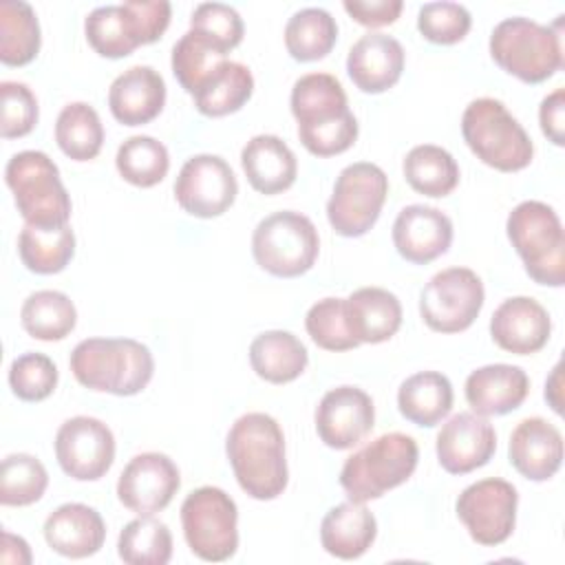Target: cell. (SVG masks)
<instances>
[{
  "mask_svg": "<svg viewBox=\"0 0 565 565\" xmlns=\"http://www.w3.org/2000/svg\"><path fill=\"white\" fill-rule=\"evenodd\" d=\"M225 452L245 494L258 501H271L285 492L289 481L285 435L271 415H241L227 433Z\"/></svg>",
  "mask_w": 565,
  "mask_h": 565,
  "instance_id": "1",
  "label": "cell"
},
{
  "mask_svg": "<svg viewBox=\"0 0 565 565\" xmlns=\"http://www.w3.org/2000/svg\"><path fill=\"white\" fill-rule=\"evenodd\" d=\"M291 115L300 143L316 157H333L358 139V119L349 110L342 84L329 73H307L291 88Z\"/></svg>",
  "mask_w": 565,
  "mask_h": 565,
  "instance_id": "2",
  "label": "cell"
},
{
  "mask_svg": "<svg viewBox=\"0 0 565 565\" xmlns=\"http://www.w3.org/2000/svg\"><path fill=\"white\" fill-rule=\"evenodd\" d=\"M68 364L82 386L119 397L141 393L154 373L150 349L132 338H86Z\"/></svg>",
  "mask_w": 565,
  "mask_h": 565,
  "instance_id": "3",
  "label": "cell"
},
{
  "mask_svg": "<svg viewBox=\"0 0 565 565\" xmlns=\"http://www.w3.org/2000/svg\"><path fill=\"white\" fill-rule=\"evenodd\" d=\"M492 60L525 84H541L563 68L561 20L554 26L530 18H505L490 35Z\"/></svg>",
  "mask_w": 565,
  "mask_h": 565,
  "instance_id": "4",
  "label": "cell"
},
{
  "mask_svg": "<svg viewBox=\"0 0 565 565\" xmlns=\"http://www.w3.org/2000/svg\"><path fill=\"white\" fill-rule=\"evenodd\" d=\"M419 448L404 433H386L353 452L340 472V486L349 501L366 503L411 479Z\"/></svg>",
  "mask_w": 565,
  "mask_h": 565,
  "instance_id": "5",
  "label": "cell"
},
{
  "mask_svg": "<svg viewBox=\"0 0 565 565\" xmlns=\"http://www.w3.org/2000/svg\"><path fill=\"white\" fill-rule=\"evenodd\" d=\"M461 135L477 159L499 172H519L532 163V139L494 97H479L466 106Z\"/></svg>",
  "mask_w": 565,
  "mask_h": 565,
  "instance_id": "6",
  "label": "cell"
},
{
  "mask_svg": "<svg viewBox=\"0 0 565 565\" xmlns=\"http://www.w3.org/2000/svg\"><path fill=\"white\" fill-rule=\"evenodd\" d=\"M172 7L166 0H130L97 7L84 22L86 40L102 57L119 60L143 44L157 42L170 24Z\"/></svg>",
  "mask_w": 565,
  "mask_h": 565,
  "instance_id": "7",
  "label": "cell"
},
{
  "mask_svg": "<svg viewBox=\"0 0 565 565\" xmlns=\"http://www.w3.org/2000/svg\"><path fill=\"white\" fill-rule=\"evenodd\" d=\"M508 238L527 276L547 287L565 282V234L558 214L543 201H523L508 214Z\"/></svg>",
  "mask_w": 565,
  "mask_h": 565,
  "instance_id": "8",
  "label": "cell"
},
{
  "mask_svg": "<svg viewBox=\"0 0 565 565\" xmlns=\"http://www.w3.org/2000/svg\"><path fill=\"white\" fill-rule=\"evenodd\" d=\"M4 181L24 223L42 227L68 223L71 196L49 154L40 150H22L13 154L7 163Z\"/></svg>",
  "mask_w": 565,
  "mask_h": 565,
  "instance_id": "9",
  "label": "cell"
},
{
  "mask_svg": "<svg viewBox=\"0 0 565 565\" xmlns=\"http://www.w3.org/2000/svg\"><path fill=\"white\" fill-rule=\"evenodd\" d=\"M320 252L318 230L309 216L282 210L265 216L252 236V254L260 269L278 278L307 274Z\"/></svg>",
  "mask_w": 565,
  "mask_h": 565,
  "instance_id": "10",
  "label": "cell"
},
{
  "mask_svg": "<svg viewBox=\"0 0 565 565\" xmlns=\"http://www.w3.org/2000/svg\"><path fill=\"white\" fill-rule=\"evenodd\" d=\"M238 510L234 499L214 486L192 490L181 503L183 536L194 556L210 563L227 561L238 547Z\"/></svg>",
  "mask_w": 565,
  "mask_h": 565,
  "instance_id": "11",
  "label": "cell"
},
{
  "mask_svg": "<svg viewBox=\"0 0 565 565\" xmlns=\"http://www.w3.org/2000/svg\"><path fill=\"white\" fill-rule=\"evenodd\" d=\"M388 194L384 170L369 161L347 166L333 185L327 203V218L335 234L358 238L366 234L380 218Z\"/></svg>",
  "mask_w": 565,
  "mask_h": 565,
  "instance_id": "12",
  "label": "cell"
},
{
  "mask_svg": "<svg viewBox=\"0 0 565 565\" xmlns=\"http://www.w3.org/2000/svg\"><path fill=\"white\" fill-rule=\"evenodd\" d=\"M486 300L481 278L468 267L437 271L419 296V316L437 333L466 331L479 316Z\"/></svg>",
  "mask_w": 565,
  "mask_h": 565,
  "instance_id": "13",
  "label": "cell"
},
{
  "mask_svg": "<svg viewBox=\"0 0 565 565\" xmlns=\"http://www.w3.org/2000/svg\"><path fill=\"white\" fill-rule=\"evenodd\" d=\"M516 503V488L505 479L490 477L470 483L459 494L455 510L475 543L494 547L514 532Z\"/></svg>",
  "mask_w": 565,
  "mask_h": 565,
  "instance_id": "14",
  "label": "cell"
},
{
  "mask_svg": "<svg viewBox=\"0 0 565 565\" xmlns=\"http://www.w3.org/2000/svg\"><path fill=\"white\" fill-rule=\"evenodd\" d=\"M238 194L230 163L218 154L190 157L174 181V199L196 218H214L232 207Z\"/></svg>",
  "mask_w": 565,
  "mask_h": 565,
  "instance_id": "15",
  "label": "cell"
},
{
  "mask_svg": "<svg viewBox=\"0 0 565 565\" xmlns=\"http://www.w3.org/2000/svg\"><path fill=\"white\" fill-rule=\"evenodd\" d=\"M55 457L68 477L77 481H97L115 461L113 430L97 417H71L57 428Z\"/></svg>",
  "mask_w": 565,
  "mask_h": 565,
  "instance_id": "16",
  "label": "cell"
},
{
  "mask_svg": "<svg viewBox=\"0 0 565 565\" xmlns=\"http://www.w3.org/2000/svg\"><path fill=\"white\" fill-rule=\"evenodd\" d=\"M181 486L179 468L163 452L132 457L119 475L117 499L137 514L161 512Z\"/></svg>",
  "mask_w": 565,
  "mask_h": 565,
  "instance_id": "17",
  "label": "cell"
},
{
  "mask_svg": "<svg viewBox=\"0 0 565 565\" xmlns=\"http://www.w3.org/2000/svg\"><path fill=\"white\" fill-rule=\"evenodd\" d=\"M373 426V399L358 386H335L327 391L316 408V433L324 446L335 450L353 448Z\"/></svg>",
  "mask_w": 565,
  "mask_h": 565,
  "instance_id": "18",
  "label": "cell"
},
{
  "mask_svg": "<svg viewBox=\"0 0 565 565\" xmlns=\"http://www.w3.org/2000/svg\"><path fill=\"white\" fill-rule=\"evenodd\" d=\"M437 459L450 475H468L486 466L497 450L492 424L477 413L452 415L437 433Z\"/></svg>",
  "mask_w": 565,
  "mask_h": 565,
  "instance_id": "19",
  "label": "cell"
},
{
  "mask_svg": "<svg viewBox=\"0 0 565 565\" xmlns=\"http://www.w3.org/2000/svg\"><path fill=\"white\" fill-rule=\"evenodd\" d=\"M552 333L547 309L527 296L503 300L490 318V335L494 344L514 355L541 351Z\"/></svg>",
  "mask_w": 565,
  "mask_h": 565,
  "instance_id": "20",
  "label": "cell"
},
{
  "mask_svg": "<svg viewBox=\"0 0 565 565\" xmlns=\"http://www.w3.org/2000/svg\"><path fill=\"white\" fill-rule=\"evenodd\" d=\"M450 243L452 221L437 207L406 205L393 223V245L413 265L433 263L448 252Z\"/></svg>",
  "mask_w": 565,
  "mask_h": 565,
  "instance_id": "21",
  "label": "cell"
},
{
  "mask_svg": "<svg viewBox=\"0 0 565 565\" xmlns=\"http://www.w3.org/2000/svg\"><path fill=\"white\" fill-rule=\"evenodd\" d=\"M510 463L530 481L552 479L563 463V435L543 417H527L510 435Z\"/></svg>",
  "mask_w": 565,
  "mask_h": 565,
  "instance_id": "22",
  "label": "cell"
},
{
  "mask_svg": "<svg viewBox=\"0 0 565 565\" xmlns=\"http://www.w3.org/2000/svg\"><path fill=\"white\" fill-rule=\"evenodd\" d=\"M404 71V49L386 33H366L349 51L347 73L362 93H384Z\"/></svg>",
  "mask_w": 565,
  "mask_h": 565,
  "instance_id": "23",
  "label": "cell"
},
{
  "mask_svg": "<svg viewBox=\"0 0 565 565\" xmlns=\"http://www.w3.org/2000/svg\"><path fill=\"white\" fill-rule=\"evenodd\" d=\"M166 104V82L152 66H130L108 88V108L124 126L150 124Z\"/></svg>",
  "mask_w": 565,
  "mask_h": 565,
  "instance_id": "24",
  "label": "cell"
},
{
  "mask_svg": "<svg viewBox=\"0 0 565 565\" xmlns=\"http://www.w3.org/2000/svg\"><path fill=\"white\" fill-rule=\"evenodd\" d=\"M49 547L66 558H86L102 550L106 523L102 514L84 503H64L44 521Z\"/></svg>",
  "mask_w": 565,
  "mask_h": 565,
  "instance_id": "25",
  "label": "cell"
},
{
  "mask_svg": "<svg viewBox=\"0 0 565 565\" xmlns=\"http://www.w3.org/2000/svg\"><path fill=\"white\" fill-rule=\"evenodd\" d=\"M527 391V373L514 364H486L466 380V402L481 417L516 411L525 402Z\"/></svg>",
  "mask_w": 565,
  "mask_h": 565,
  "instance_id": "26",
  "label": "cell"
},
{
  "mask_svg": "<svg viewBox=\"0 0 565 565\" xmlns=\"http://www.w3.org/2000/svg\"><path fill=\"white\" fill-rule=\"evenodd\" d=\"M241 166L249 185L260 194L289 190L298 174L291 148L276 135H256L241 150Z\"/></svg>",
  "mask_w": 565,
  "mask_h": 565,
  "instance_id": "27",
  "label": "cell"
},
{
  "mask_svg": "<svg viewBox=\"0 0 565 565\" xmlns=\"http://www.w3.org/2000/svg\"><path fill=\"white\" fill-rule=\"evenodd\" d=\"M347 324L351 335L362 344L391 340L402 327V305L395 294L382 287H360L344 298Z\"/></svg>",
  "mask_w": 565,
  "mask_h": 565,
  "instance_id": "28",
  "label": "cell"
},
{
  "mask_svg": "<svg viewBox=\"0 0 565 565\" xmlns=\"http://www.w3.org/2000/svg\"><path fill=\"white\" fill-rule=\"evenodd\" d=\"M377 536L373 512L358 501H347L331 508L320 523V543L327 554L353 561L360 558Z\"/></svg>",
  "mask_w": 565,
  "mask_h": 565,
  "instance_id": "29",
  "label": "cell"
},
{
  "mask_svg": "<svg viewBox=\"0 0 565 565\" xmlns=\"http://www.w3.org/2000/svg\"><path fill=\"white\" fill-rule=\"evenodd\" d=\"M309 355L305 344L289 331L274 329L256 335L249 344V364L254 373L271 384H287L302 375Z\"/></svg>",
  "mask_w": 565,
  "mask_h": 565,
  "instance_id": "30",
  "label": "cell"
},
{
  "mask_svg": "<svg viewBox=\"0 0 565 565\" xmlns=\"http://www.w3.org/2000/svg\"><path fill=\"white\" fill-rule=\"evenodd\" d=\"M397 408L408 422L433 428L452 408V384L444 373L419 371L402 382Z\"/></svg>",
  "mask_w": 565,
  "mask_h": 565,
  "instance_id": "31",
  "label": "cell"
},
{
  "mask_svg": "<svg viewBox=\"0 0 565 565\" xmlns=\"http://www.w3.org/2000/svg\"><path fill=\"white\" fill-rule=\"evenodd\" d=\"M254 93L252 71L241 62H223L192 95L194 106L205 117H225L241 110Z\"/></svg>",
  "mask_w": 565,
  "mask_h": 565,
  "instance_id": "32",
  "label": "cell"
},
{
  "mask_svg": "<svg viewBox=\"0 0 565 565\" xmlns=\"http://www.w3.org/2000/svg\"><path fill=\"white\" fill-rule=\"evenodd\" d=\"M18 254L29 271L42 276L57 274L75 254V234L68 223L51 227L24 223L18 238Z\"/></svg>",
  "mask_w": 565,
  "mask_h": 565,
  "instance_id": "33",
  "label": "cell"
},
{
  "mask_svg": "<svg viewBox=\"0 0 565 565\" xmlns=\"http://www.w3.org/2000/svg\"><path fill=\"white\" fill-rule=\"evenodd\" d=\"M335 18L320 7L300 9L287 20L285 46L296 62H316L327 57L335 46Z\"/></svg>",
  "mask_w": 565,
  "mask_h": 565,
  "instance_id": "34",
  "label": "cell"
},
{
  "mask_svg": "<svg viewBox=\"0 0 565 565\" xmlns=\"http://www.w3.org/2000/svg\"><path fill=\"white\" fill-rule=\"evenodd\" d=\"M402 168L408 185L424 196H448L459 183V166L441 146L422 143L411 148Z\"/></svg>",
  "mask_w": 565,
  "mask_h": 565,
  "instance_id": "35",
  "label": "cell"
},
{
  "mask_svg": "<svg viewBox=\"0 0 565 565\" xmlns=\"http://www.w3.org/2000/svg\"><path fill=\"white\" fill-rule=\"evenodd\" d=\"M20 322L31 338L55 342L64 340L75 329L77 311L66 294L42 289L24 300L20 309Z\"/></svg>",
  "mask_w": 565,
  "mask_h": 565,
  "instance_id": "36",
  "label": "cell"
},
{
  "mask_svg": "<svg viewBox=\"0 0 565 565\" xmlns=\"http://www.w3.org/2000/svg\"><path fill=\"white\" fill-rule=\"evenodd\" d=\"M40 24L31 4L22 0L0 2V60L7 66H24L40 51Z\"/></svg>",
  "mask_w": 565,
  "mask_h": 565,
  "instance_id": "37",
  "label": "cell"
},
{
  "mask_svg": "<svg viewBox=\"0 0 565 565\" xmlns=\"http://www.w3.org/2000/svg\"><path fill=\"white\" fill-rule=\"evenodd\" d=\"M55 141L73 161H90L104 143V126L97 110L86 102L66 104L55 121Z\"/></svg>",
  "mask_w": 565,
  "mask_h": 565,
  "instance_id": "38",
  "label": "cell"
},
{
  "mask_svg": "<svg viewBox=\"0 0 565 565\" xmlns=\"http://www.w3.org/2000/svg\"><path fill=\"white\" fill-rule=\"evenodd\" d=\"M117 554L128 565H166L172 558V534L163 521L139 514L121 530Z\"/></svg>",
  "mask_w": 565,
  "mask_h": 565,
  "instance_id": "39",
  "label": "cell"
},
{
  "mask_svg": "<svg viewBox=\"0 0 565 565\" xmlns=\"http://www.w3.org/2000/svg\"><path fill=\"white\" fill-rule=\"evenodd\" d=\"M223 62H227V51L192 29L172 46V73L188 95H194Z\"/></svg>",
  "mask_w": 565,
  "mask_h": 565,
  "instance_id": "40",
  "label": "cell"
},
{
  "mask_svg": "<svg viewBox=\"0 0 565 565\" xmlns=\"http://www.w3.org/2000/svg\"><path fill=\"white\" fill-rule=\"evenodd\" d=\"M117 172L137 188H152L163 181L170 168L168 148L150 135L126 139L115 157Z\"/></svg>",
  "mask_w": 565,
  "mask_h": 565,
  "instance_id": "41",
  "label": "cell"
},
{
  "mask_svg": "<svg viewBox=\"0 0 565 565\" xmlns=\"http://www.w3.org/2000/svg\"><path fill=\"white\" fill-rule=\"evenodd\" d=\"M49 486L46 468L40 459L26 452L9 455L0 470V503L2 505H31L42 499Z\"/></svg>",
  "mask_w": 565,
  "mask_h": 565,
  "instance_id": "42",
  "label": "cell"
},
{
  "mask_svg": "<svg viewBox=\"0 0 565 565\" xmlns=\"http://www.w3.org/2000/svg\"><path fill=\"white\" fill-rule=\"evenodd\" d=\"M305 329L324 351H349L360 344L349 331L344 298H322L311 305L305 318Z\"/></svg>",
  "mask_w": 565,
  "mask_h": 565,
  "instance_id": "43",
  "label": "cell"
},
{
  "mask_svg": "<svg viewBox=\"0 0 565 565\" xmlns=\"http://www.w3.org/2000/svg\"><path fill=\"white\" fill-rule=\"evenodd\" d=\"M9 386L24 402H42L57 386V366L44 353H22L9 366Z\"/></svg>",
  "mask_w": 565,
  "mask_h": 565,
  "instance_id": "44",
  "label": "cell"
},
{
  "mask_svg": "<svg viewBox=\"0 0 565 565\" xmlns=\"http://www.w3.org/2000/svg\"><path fill=\"white\" fill-rule=\"evenodd\" d=\"M470 11L459 2H426L417 15L419 33L433 44H457L470 31Z\"/></svg>",
  "mask_w": 565,
  "mask_h": 565,
  "instance_id": "45",
  "label": "cell"
},
{
  "mask_svg": "<svg viewBox=\"0 0 565 565\" xmlns=\"http://www.w3.org/2000/svg\"><path fill=\"white\" fill-rule=\"evenodd\" d=\"M190 29L210 38L223 51H232L243 42V20L236 9L223 2H203L190 18Z\"/></svg>",
  "mask_w": 565,
  "mask_h": 565,
  "instance_id": "46",
  "label": "cell"
},
{
  "mask_svg": "<svg viewBox=\"0 0 565 565\" xmlns=\"http://www.w3.org/2000/svg\"><path fill=\"white\" fill-rule=\"evenodd\" d=\"M0 99H2L0 135L4 139L29 135L38 124V99L33 90L22 82H2Z\"/></svg>",
  "mask_w": 565,
  "mask_h": 565,
  "instance_id": "47",
  "label": "cell"
},
{
  "mask_svg": "<svg viewBox=\"0 0 565 565\" xmlns=\"http://www.w3.org/2000/svg\"><path fill=\"white\" fill-rule=\"evenodd\" d=\"M344 11L362 26L375 29V26H386L393 24L399 13H402V0H344L342 2Z\"/></svg>",
  "mask_w": 565,
  "mask_h": 565,
  "instance_id": "48",
  "label": "cell"
},
{
  "mask_svg": "<svg viewBox=\"0 0 565 565\" xmlns=\"http://www.w3.org/2000/svg\"><path fill=\"white\" fill-rule=\"evenodd\" d=\"M539 121L543 135L554 143H565V88L552 90L539 106Z\"/></svg>",
  "mask_w": 565,
  "mask_h": 565,
  "instance_id": "49",
  "label": "cell"
},
{
  "mask_svg": "<svg viewBox=\"0 0 565 565\" xmlns=\"http://www.w3.org/2000/svg\"><path fill=\"white\" fill-rule=\"evenodd\" d=\"M2 561L18 563V565L31 563V550H29L26 541L11 532H2Z\"/></svg>",
  "mask_w": 565,
  "mask_h": 565,
  "instance_id": "50",
  "label": "cell"
},
{
  "mask_svg": "<svg viewBox=\"0 0 565 565\" xmlns=\"http://www.w3.org/2000/svg\"><path fill=\"white\" fill-rule=\"evenodd\" d=\"M545 399L552 404V408L561 415L563 413V399H561V364L554 366L552 377L545 384Z\"/></svg>",
  "mask_w": 565,
  "mask_h": 565,
  "instance_id": "51",
  "label": "cell"
}]
</instances>
